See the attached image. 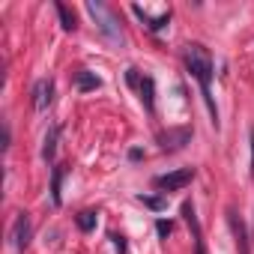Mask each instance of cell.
Returning <instances> with one entry per match:
<instances>
[{"label":"cell","mask_w":254,"mask_h":254,"mask_svg":"<svg viewBox=\"0 0 254 254\" xmlns=\"http://www.w3.org/2000/svg\"><path fill=\"white\" fill-rule=\"evenodd\" d=\"M12 245H15L18 251H24V248L30 245V218H27V212H18V215H15V224H12Z\"/></svg>","instance_id":"cell-6"},{"label":"cell","mask_w":254,"mask_h":254,"mask_svg":"<svg viewBox=\"0 0 254 254\" xmlns=\"http://www.w3.org/2000/svg\"><path fill=\"white\" fill-rule=\"evenodd\" d=\"M248 138H251V180H254V126L248 129Z\"/></svg>","instance_id":"cell-19"},{"label":"cell","mask_w":254,"mask_h":254,"mask_svg":"<svg viewBox=\"0 0 254 254\" xmlns=\"http://www.w3.org/2000/svg\"><path fill=\"white\" fill-rule=\"evenodd\" d=\"M183 218L189 221V227H191V233H194V254H206V242H203L200 221H197V212H194V203H191V200L183 203Z\"/></svg>","instance_id":"cell-4"},{"label":"cell","mask_w":254,"mask_h":254,"mask_svg":"<svg viewBox=\"0 0 254 254\" xmlns=\"http://www.w3.org/2000/svg\"><path fill=\"white\" fill-rule=\"evenodd\" d=\"M227 224H230V230H233V236H236V248H239V254H251V245H248L245 224H242V218L236 215V209H233V206L227 209Z\"/></svg>","instance_id":"cell-7"},{"label":"cell","mask_w":254,"mask_h":254,"mask_svg":"<svg viewBox=\"0 0 254 254\" xmlns=\"http://www.w3.org/2000/svg\"><path fill=\"white\" fill-rule=\"evenodd\" d=\"M87 12L93 15V21L99 24V30H102V36L108 39V42H114V45H120L123 42V33H120V18H117V12L114 9H108L105 3H87Z\"/></svg>","instance_id":"cell-2"},{"label":"cell","mask_w":254,"mask_h":254,"mask_svg":"<svg viewBox=\"0 0 254 254\" xmlns=\"http://www.w3.org/2000/svg\"><path fill=\"white\" fill-rule=\"evenodd\" d=\"M51 102H54V81L51 78L36 81V87H33V108L36 111H48Z\"/></svg>","instance_id":"cell-5"},{"label":"cell","mask_w":254,"mask_h":254,"mask_svg":"<svg viewBox=\"0 0 254 254\" xmlns=\"http://www.w3.org/2000/svg\"><path fill=\"white\" fill-rule=\"evenodd\" d=\"M57 15H60L63 30H75V27H78V24H75V15L69 12V6H66V3H57Z\"/></svg>","instance_id":"cell-14"},{"label":"cell","mask_w":254,"mask_h":254,"mask_svg":"<svg viewBox=\"0 0 254 254\" xmlns=\"http://www.w3.org/2000/svg\"><path fill=\"white\" fill-rule=\"evenodd\" d=\"M57 138H60V126H51L45 141H42V159L45 162H54V150H57Z\"/></svg>","instance_id":"cell-10"},{"label":"cell","mask_w":254,"mask_h":254,"mask_svg":"<svg viewBox=\"0 0 254 254\" xmlns=\"http://www.w3.org/2000/svg\"><path fill=\"white\" fill-rule=\"evenodd\" d=\"M138 200H141L144 206H150V209H156V212H162V209L168 206V200H165V197H150V194H138Z\"/></svg>","instance_id":"cell-16"},{"label":"cell","mask_w":254,"mask_h":254,"mask_svg":"<svg viewBox=\"0 0 254 254\" xmlns=\"http://www.w3.org/2000/svg\"><path fill=\"white\" fill-rule=\"evenodd\" d=\"M126 81H129V87H141V75H138V69H129V72H126Z\"/></svg>","instance_id":"cell-18"},{"label":"cell","mask_w":254,"mask_h":254,"mask_svg":"<svg viewBox=\"0 0 254 254\" xmlns=\"http://www.w3.org/2000/svg\"><path fill=\"white\" fill-rule=\"evenodd\" d=\"M75 221H78V227H81L84 233H90V230L96 227V212H93V209H84V212H78Z\"/></svg>","instance_id":"cell-15"},{"label":"cell","mask_w":254,"mask_h":254,"mask_svg":"<svg viewBox=\"0 0 254 254\" xmlns=\"http://www.w3.org/2000/svg\"><path fill=\"white\" fill-rule=\"evenodd\" d=\"M111 239H114V245H117L120 251H126V242H123V236H111Z\"/></svg>","instance_id":"cell-22"},{"label":"cell","mask_w":254,"mask_h":254,"mask_svg":"<svg viewBox=\"0 0 254 254\" xmlns=\"http://www.w3.org/2000/svg\"><path fill=\"white\" fill-rule=\"evenodd\" d=\"M156 230H159V236H168V233L174 230V224H171V221H165V218H159V221H156Z\"/></svg>","instance_id":"cell-17"},{"label":"cell","mask_w":254,"mask_h":254,"mask_svg":"<svg viewBox=\"0 0 254 254\" xmlns=\"http://www.w3.org/2000/svg\"><path fill=\"white\" fill-rule=\"evenodd\" d=\"M99 78L93 75V72H87V69H81V72H75V87L81 90V93H90V90H99Z\"/></svg>","instance_id":"cell-11"},{"label":"cell","mask_w":254,"mask_h":254,"mask_svg":"<svg viewBox=\"0 0 254 254\" xmlns=\"http://www.w3.org/2000/svg\"><path fill=\"white\" fill-rule=\"evenodd\" d=\"M141 102H144V108L153 114L156 111V99H153V78L150 75H144L141 78Z\"/></svg>","instance_id":"cell-13"},{"label":"cell","mask_w":254,"mask_h":254,"mask_svg":"<svg viewBox=\"0 0 254 254\" xmlns=\"http://www.w3.org/2000/svg\"><path fill=\"white\" fill-rule=\"evenodd\" d=\"M159 141H162V150L174 153V150H183V147L191 141V132H189V129H171V132H168V135H162Z\"/></svg>","instance_id":"cell-9"},{"label":"cell","mask_w":254,"mask_h":254,"mask_svg":"<svg viewBox=\"0 0 254 254\" xmlns=\"http://www.w3.org/2000/svg\"><path fill=\"white\" fill-rule=\"evenodd\" d=\"M191 180H194V168H177V171H168V174L156 177L153 186L162 189V191H180V189H186Z\"/></svg>","instance_id":"cell-3"},{"label":"cell","mask_w":254,"mask_h":254,"mask_svg":"<svg viewBox=\"0 0 254 254\" xmlns=\"http://www.w3.org/2000/svg\"><path fill=\"white\" fill-rule=\"evenodd\" d=\"M9 138H12V135H9V126L3 123V147H9Z\"/></svg>","instance_id":"cell-20"},{"label":"cell","mask_w":254,"mask_h":254,"mask_svg":"<svg viewBox=\"0 0 254 254\" xmlns=\"http://www.w3.org/2000/svg\"><path fill=\"white\" fill-rule=\"evenodd\" d=\"M183 60H186L189 75L200 84V96L206 102V111L212 117V126L218 129V108H215V99H212V57H209V51L203 45H186Z\"/></svg>","instance_id":"cell-1"},{"label":"cell","mask_w":254,"mask_h":254,"mask_svg":"<svg viewBox=\"0 0 254 254\" xmlns=\"http://www.w3.org/2000/svg\"><path fill=\"white\" fill-rule=\"evenodd\" d=\"M63 174H66V168H63V165H57V168L51 171V200H54V206H60V203H63V194H60Z\"/></svg>","instance_id":"cell-12"},{"label":"cell","mask_w":254,"mask_h":254,"mask_svg":"<svg viewBox=\"0 0 254 254\" xmlns=\"http://www.w3.org/2000/svg\"><path fill=\"white\" fill-rule=\"evenodd\" d=\"M132 12H135V15H138V18H141V21H144L150 30H153V33L165 30V27H168V21H171V9H165L162 15H150L144 6H138V3H135V6H132Z\"/></svg>","instance_id":"cell-8"},{"label":"cell","mask_w":254,"mask_h":254,"mask_svg":"<svg viewBox=\"0 0 254 254\" xmlns=\"http://www.w3.org/2000/svg\"><path fill=\"white\" fill-rule=\"evenodd\" d=\"M141 156H144V153H141V150H138V147H135V150H129V159H132V162H138V159H141Z\"/></svg>","instance_id":"cell-21"}]
</instances>
